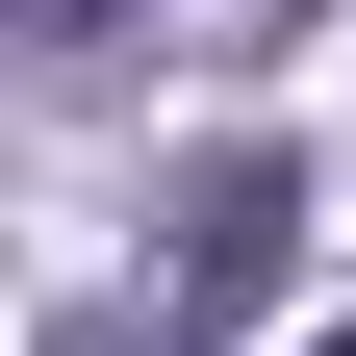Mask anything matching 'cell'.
<instances>
[{
  "mask_svg": "<svg viewBox=\"0 0 356 356\" xmlns=\"http://www.w3.org/2000/svg\"><path fill=\"white\" fill-rule=\"evenodd\" d=\"M280 229H305V153H204V204H178V254H153V305H204V331H229V305L280 280Z\"/></svg>",
  "mask_w": 356,
  "mask_h": 356,
  "instance_id": "1",
  "label": "cell"
},
{
  "mask_svg": "<svg viewBox=\"0 0 356 356\" xmlns=\"http://www.w3.org/2000/svg\"><path fill=\"white\" fill-rule=\"evenodd\" d=\"M153 0H0V51H127Z\"/></svg>",
  "mask_w": 356,
  "mask_h": 356,
  "instance_id": "2",
  "label": "cell"
},
{
  "mask_svg": "<svg viewBox=\"0 0 356 356\" xmlns=\"http://www.w3.org/2000/svg\"><path fill=\"white\" fill-rule=\"evenodd\" d=\"M51 356H204V305H102V331H51Z\"/></svg>",
  "mask_w": 356,
  "mask_h": 356,
  "instance_id": "3",
  "label": "cell"
},
{
  "mask_svg": "<svg viewBox=\"0 0 356 356\" xmlns=\"http://www.w3.org/2000/svg\"><path fill=\"white\" fill-rule=\"evenodd\" d=\"M153 26H305V0H153Z\"/></svg>",
  "mask_w": 356,
  "mask_h": 356,
  "instance_id": "4",
  "label": "cell"
},
{
  "mask_svg": "<svg viewBox=\"0 0 356 356\" xmlns=\"http://www.w3.org/2000/svg\"><path fill=\"white\" fill-rule=\"evenodd\" d=\"M331 356H356V331H331Z\"/></svg>",
  "mask_w": 356,
  "mask_h": 356,
  "instance_id": "5",
  "label": "cell"
}]
</instances>
